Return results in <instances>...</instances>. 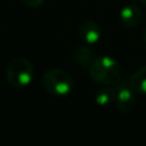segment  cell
<instances>
[{
  "instance_id": "6da1fadb",
  "label": "cell",
  "mask_w": 146,
  "mask_h": 146,
  "mask_svg": "<svg viewBox=\"0 0 146 146\" xmlns=\"http://www.w3.org/2000/svg\"><path fill=\"white\" fill-rule=\"evenodd\" d=\"M88 74L100 85L117 86L119 82H122L123 71L117 59L109 55H103L95 58L94 63L88 68Z\"/></svg>"
},
{
  "instance_id": "7a4b0ae2",
  "label": "cell",
  "mask_w": 146,
  "mask_h": 146,
  "mask_svg": "<svg viewBox=\"0 0 146 146\" xmlns=\"http://www.w3.org/2000/svg\"><path fill=\"white\" fill-rule=\"evenodd\" d=\"M42 85L44 88L50 95L64 98V96H68L73 91L74 81H73L72 76L64 69L51 68L44 73Z\"/></svg>"
},
{
  "instance_id": "3957f363",
  "label": "cell",
  "mask_w": 146,
  "mask_h": 146,
  "mask_svg": "<svg viewBox=\"0 0 146 146\" xmlns=\"http://www.w3.org/2000/svg\"><path fill=\"white\" fill-rule=\"evenodd\" d=\"M7 81L12 87L25 88L31 85L33 80V66L26 58H14L7 67Z\"/></svg>"
},
{
  "instance_id": "277c9868",
  "label": "cell",
  "mask_w": 146,
  "mask_h": 146,
  "mask_svg": "<svg viewBox=\"0 0 146 146\" xmlns=\"http://www.w3.org/2000/svg\"><path fill=\"white\" fill-rule=\"evenodd\" d=\"M114 105L121 113L128 114L136 108V92L128 81H122L115 86V101Z\"/></svg>"
},
{
  "instance_id": "5b68a950",
  "label": "cell",
  "mask_w": 146,
  "mask_h": 146,
  "mask_svg": "<svg viewBox=\"0 0 146 146\" xmlns=\"http://www.w3.org/2000/svg\"><path fill=\"white\" fill-rule=\"evenodd\" d=\"M78 35H80L81 40L85 44L94 45V44L99 42V40H100L101 28L98 22H95L92 19H86L80 25Z\"/></svg>"
},
{
  "instance_id": "8992f818",
  "label": "cell",
  "mask_w": 146,
  "mask_h": 146,
  "mask_svg": "<svg viewBox=\"0 0 146 146\" xmlns=\"http://www.w3.org/2000/svg\"><path fill=\"white\" fill-rule=\"evenodd\" d=\"M141 9L136 4H127L121 9L119 21L127 28H135L141 22Z\"/></svg>"
},
{
  "instance_id": "52a82bcc",
  "label": "cell",
  "mask_w": 146,
  "mask_h": 146,
  "mask_svg": "<svg viewBox=\"0 0 146 146\" xmlns=\"http://www.w3.org/2000/svg\"><path fill=\"white\" fill-rule=\"evenodd\" d=\"M128 82L136 92V95L146 96V66L141 67L135 73H132Z\"/></svg>"
},
{
  "instance_id": "ba28073f",
  "label": "cell",
  "mask_w": 146,
  "mask_h": 146,
  "mask_svg": "<svg viewBox=\"0 0 146 146\" xmlns=\"http://www.w3.org/2000/svg\"><path fill=\"white\" fill-rule=\"evenodd\" d=\"M73 58H74L76 63L82 69H86V71H88V68L95 60V55H94L92 50L90 48H87V46H78L74 50Z\"/></svg>"
},
{
  "instance_id": "9c48e42d",
  "label": "cell",
  "mask_w": 146,
  "mask_h": 146,
  "mask_svg": "<svg viewBox=\"0 0 146 146\" xmlns=\"http://www.w3.org/2000/svg\"><path fill=\"white\" fill-rule=\"evenodd\" d=\"M115 101V86L104 85L95 94V103L100 106H110Z\"/></svg>"
},
{
  "instance_id": "30bf717a",
  "label": "cell",
  "mask_w": 146,
  "mask_h": 146,
  "mask_svg": "<svg viewBox=\"0 0 146 146\" xmlns=\"http://www.w3.org/2000/svg\"><path fill=\"white\" fill-rule=\"evenodd\" d=\"M45 0H22V3L26 5V7H30V8H37L40 5L44 4Z\"/></svg>"
},
{
  "instance_id": "8fae6325",
  "label": "cell",
  "mask_w": 146,
  "mask_h": 146,
  "mask_svg": "<svg viewBox=\"0 0 146 146\" xmlns=\"http://www.w3.org/2000/svg\"><path fill=\"white\" fill-rule=\"evenodd\" d=\"M139 1H140V3H142V4H145V5H146V0H139Z\"/></svg>"
},
{
  "instance_id": "7c38bea8",
  "label": "cell",
  "mask_w": 146,
  "mask_h": 146,
  "mask_svg": "<svg viewBox=\"0 0 146 146\" xmlns=\"http://www.w3.org/2000/svg\"><path fill=\"white\" fill-rule=\"evenodd\" d=\"M144 40H145V46H146V31H145V35H144Z\"/></svg>"
},
{
  "instance_id": "4fadbf2b",
  "label": "cell",
  "mask_w": 146,
  "mask_h": 146,
  "mask_svg": "<svg viewBox=\"0 0 146 146\" xmlns=\"http://www.w3.org/2000/svg\"><path fill=\"white\" fill-rule=\"evenodd\" d=\"M0 139H1V133H0Z\"/></svg>"
}]
</instances>
